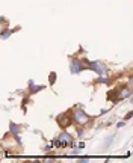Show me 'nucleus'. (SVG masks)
<instances>
[{"label": "nucleus", "mask_w": 133, "mask_h": 163, "mask_svg": "<svg viewBox=\"0 0 133 163\" xmlns=\"http://www.w3.org/2000/svg\"><path fill=\"white\" fill-rule=\"evenodd\" d=\"M85 64H86V66H88V69H92V71H95L97 74H100V76H103V74H106L107 72V66L103 64V62H100V61H95V62H89V61H83Z\"/></svg>", "instance_id": "nucleus-2"}, {"label": "nucleus", "mask_w": 133, "mask_h": 163, "mask_svg": "<svg viewBox=\"0 0 133 163\" xmlns=\"http://www.w3.org/2000/svg\"><path fill=\"white\" fill-rule=\"evenodd\" d=\"M14 30H11V29H3L2 30V39H8V36L12 33Z\"/></svg>", "instance_id": "nucleus-11"}, {"label": "nucleus", "mask_w": 133, "mask_h": 163, "mask_svg": "<svg viewBox=\"0 0 133 163\" xmlns=\"http://www.w3.org/2000/svg\"><path fill=\"white\" fill-rule=\"evenodd\" d=\"M58 122H59V125L62 127V129H67V127L71 124V119L67 115H59L58 116Z\"/></svg>", "instance_id": "nucleus-5"}, {"label": "nucleus", "mask_w": 133, "mask_h": 163, "mask_svg": "<svg viewBox=\"0 0 133 163\" xmlns=\"http://www.w3.org/2000/svg\"><path fill=\"white\" fill-rule=\"evenodd\" d=\"M9 130H11V133H12L14 136H18V134H20V130H21V129H20L17 124L11 122V124H9Z\"/></svg>", "instance_id": "nucleus-9"}, {"label": "nucleus", "mask_w": 133, "mask_h": 163, "mask_svg": "<svg viewBox=\"0 0 133 163\" xmlns=\"http://www.w3.org/2000/svg\"><path fill=\"white\" fill-rule=\"evenodd\" d=\"M58 139H59V140L65 145V147H67V145H73V137H71L68 133H61Z\"/></svg>", "instance_id": "nucleus-6"}, {"label": "nucleus", "mask_w": 133, "mask_h": 163, "mask_svg": "<svg viewBox=\"0 0 133 163\" xmlns=\"http://www.w3.org/2000/svg\"><path fill=\"white\" fill-rule=\"evenodd\" d=\"M129 88H132L133 89V76L130 77V80H129Z\"/></svg>", "instance_id": "nucleus-14"}, {"label": "nucleus", "mask_w": 133, "mask_h": 163, "mask_svg": "<svg viewBox=\"0 0 133 163\" xmlns=\"http://www.w3.org/2000/svg\"><path fill=\"white\" fill-rule=\"evenodd\" d=\"M130 118H133V110H132V112H129V113L124 116V119H130Z\"/></svg>", "instance_id": "nucleus-13"}, {"label": "nucleus", "mask_w": 133, "mask_h": 163, "mask_svg": "<svg viewBox=\"0 0 133 163\" xmlns=\"http://www.w3.org/2000/svg\"><path fill=\"white\" fill-rule=\"evenodd\" d=\"M44 89V86L43 85H33V82L30 80L29 82V91H30V92L33 94V92H40V91H43Z\"/></svg>", "instance_id": "nucleus-8"}, {"label": "nucleus", "mask_w": 133, "mask_h": 163, "mask_svg": "<svg viewBox=\"0 0 133 163\" xmlns=\"http://www.w3.org/2000/svg\"><path fill=\"white\" fill-rule=\"evenodd\" d=\"M97 83H104V85H109V83H110V79H109L107 76H104V74H103V76H100V77L97 79Z\"/></svg>", "instance_id": "nucleus-10"}, {"label": "nucleus", "mask_w": 133, "mask_h": 163, "mask_svg": "<svg viewBox=\"0 0 133 163\" xmlns=\"http://www.w3.org/2000/svg\"><path fill=\"white\" fill-rule=\"evenodd\" d=\"M73 121L77 124V125L83 127L85 124H88L89 115H88L85 110H82V109H74V110H73Z\"/></svg>", "instance_id": "nucleus-1"}, {"label": "nucleus", "mask_w": 133, "mask_h": 163, "mask_svg": "<svg viewBox=\"0 0 133 163\" xmlns=\"http://www.w3.org/2000/svg\"><path fill=\"white\" fill-rule=\"evenodd\" d=\"M124 125H126L124 122H118V124H117V127H118V129H123V127H124Z\"/></svg>", "instance_id": "nucleus-15"}, {"label": "nucleus", "mask_w": 133, "mask_h": 163, "mask_svg": "<svg viewBox=\"0 0 133 163\" xmlns=\"http://www.w3.org/2000/svg\"><path fill=\"white\" fill-rule=\"evenodd\" d=\"M132 88H129V86H124V88H121L120 89V97H121V100H126V98H129L130 95H132Z\"/></svg>", "instance_id": "nucleus-7"}, {"label": "nucleus", "mask_w": 133, "mask_h": 163, "mask_svg": "<svg viewBox=\"0 0 133 163\" xmlns=\"http://www.w3.org/2000/svg\"><path fill=\"white\" fill-rule=\"evenodd\" d=\"M83 69H88L86 64L80 59H71L70 62V71H71V74H79V72H82Z\"/></svg>", "instance_id": "nucleus-3"}, {"label": "nucleus", "mask_w": 133, "mask_h": 163, "mask_svg": "<svg viewBox=\"0 0 133 163\" xmlns=\"http://www.w3.org/2000/svg\"><path fill=\"white\" fill-rule=\"evenodd\" d=\"M56 82V72H50V85H54Z\"/></svg>", "instance_id": "nucleus-12"}, {"label": "nucleus", "mask_w": 133, "mask_h": 163, "mask_svg": "<svg viewBox=\"0 0 133 163\" xmlns=\"http://www.w3.org/2000/svg\"><path fill=\"white\" fill-rule=\"evenodd\" d=\"M107 100H112L113 103H118L121 101V97H120V89H112L107 92Z\"/></svg>", "instance_id": "nucleus-4"}]
</instances>
